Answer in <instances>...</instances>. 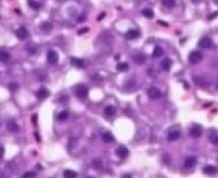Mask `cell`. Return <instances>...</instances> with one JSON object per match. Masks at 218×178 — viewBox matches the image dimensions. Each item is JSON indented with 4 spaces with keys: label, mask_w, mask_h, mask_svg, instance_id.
Returning a JSON list of instances; mask_svg holds the SVG:
<instances>
[{
    "label": "cell",
    "mask_w": 218,
    "mask_h": 178,
    "mask_svg": "<svg viewBox=\"0 0 218 178\" xmlns=\"http://www.w3.org/2000/svg\"><path fill=\"white\" fill-rule=\"evenodd\" d=\"M74 91H75V95H77L79 99H85V98H87V94H89V90H87V87L86 86H83V84H78V86H75Z\"/></svg>",
    "instance_id": "obj_1"
},
{
    "label": "cell",
    "mask_w": 218,
    "mask_h": 178,
    "mask_svg": "<svg viewBox=\"0 0 218 178\" xmlns=\"http://www.w3.org/2000/svg\"><path fill=\"white\" fill-rule=\"evenodd\" d=\"M202 59H203V54L201 53L199 51H194L190 53V56H188V61L191 64H198L202 61Z\"/></svg>",
    "instance_id": "obj_2"
},
{
    "label": "cell",
    "mask_w": 218,
    "mask_h": 178,
    "mask_svg": "<svg viewBox=\"0 0 218 178\" xmlns=\"http://www.w3.org/2000/svg\"><path fill=\"white\" fill-rule=\"evenodd\" d=\"M202 132H203V129H202L201 125H194V127L190 129V135H191V137H194V139L201 137Z\"/></svg>",
    "instance_id": "obj_3"
},
{
    "label": "cell",
    "mask_w": 218,
    "mask_h": 178,
    "mask_svg": "<svg viewBox=\"0 0 218 178\" xmlns=\"http://www.w3.org/2000/svg\"><path fill=\"white\" fill-rule=\"evenodd\" d=\"M147 95L150 99H158V98H161V91L158 90L157 87H150L147 90Z\"/></svg>",
    "instance_id": "obj_4"
},
{
    "label": "cell",
    "mask_w": 218,
    "mask_h": 178,
    "mask_svg": "<svg viewBox=\"0 0 218 178\" xmlns=\"http://www.w3.org/2000/svg\"><path fill=\"white\" fill-rule=\"evenodd\" d=\"M199 48L201 49H210V48L213 46V41L210 40V38L205 37V38H201V41H199Z\"/></svg>",
    "instance_id": "obj_5"
},
{
    "label": "cell",
    "mask_w": 218,
    "mask_h": 178,
    "mask_svg": "<svg viewBox=\"0 0 218 178\" xmlns=\"http://www.w3.org/2000/svg\"><path fill=\"white\" fill-rule=\"evenodd\" d=\"M47 60L49 64H56L57 60H59V54H57L56 51H49L47 53Z\"/></svg>",
    "instance_id": "obj_6"
},
{
    "label": "cell",
    "mask_w": 218,
    "mask_h": 178,
    "mask_svg": "<svg viewBox=\"0 0 218 178\" xmlns=\"http://www.w3.org/2000/svg\"><path fill=\"white\" fill-rule=\"evenodd\" d=\"M116 155L120 159H125L128 156V148L125 145H119L117 150H116Z\"/></svg>",
    "instance_id": "obj_7"
},
{
    "label": "cell",
    "mask_w": 218,
    "mask_h": 178,
    "mask_svg": "<svg viewBox=\"0 0 218 178\" xmlns=\"http://www.w3.org/2000/svg\"><path fill=\"white\" fill-rule=\"evenodd\" d=\"M15 34H17V38H18V40H20V41L26 40V38L29 37V31L26 30V27H19Z\"/></svg>",
    "instance_id": "obj_8"
},
{
    "label": "cell",
    "mask_w": 218,
    "mask_h": 178,
    "mask_svg": "<svg viewBox=\"0 0 218 178\" xmlns=\"http://www.w3.org/2000/svg\"><path fill=\"white\" fill-rule=\"evenodd\" d=\"M209 140L211 141L214 145H218V131L210 129V131H209Z\"/></svg>",
    "instance_id": "obj_9"
},
{
    "label": "cell",
    "mask_w": 218,
    "mask_h": 178,
    "mask_svg": "<svg viewBox=\"0 0 218 178\" xmlns=\"http://www.w3.org/2000/svg\"><path fill=\"white\" fill-rule=\"evenodd\" d=\"M168 139L169 141H176V140H179L180 139V132L177 131V129H172V131H169V133H168Z\"/></svg>",
    "instance_id": "obj_10"
},
{
    "label": "cell",
    "mask_w": 218,
    "mask_h": 178,
    "mask_svg": "<svg viewBox=\"0 0 218 178\" xmlns=\"http://www.w3.org/2000/svg\"><path fill=\"white\" fill-rule=\"evenodd\" d=\"M195 165H196V158H195V156H188V158H185V161H184L185 169H192Z\"/></svg>",
    "instance_id": "obj_11"
},
{
    "label": "cell",
    "mask_w": 218,
    "mask_h": 178,
    "mask_svg": "<svg viewBox=\"0 0 218 178\" xmlns=\"http://www.w3.org/2000/svg\"><path fill=\"white\" fill-rule=\"evenodd\" d=\"M7 129L10 132H14V133H17L18 131H19V127H18V124L15 122L14 120H10L8 122H7Z\"/></svg>",
    "instance_id": "obj_12"
},
{
    "label": "cell",
    "mask_w": 218,
    "mask_h": 178,
    "mask_svg": "<svg viewBox=\"0 0 218 178\" xmlns=\"http://www.w3.org/2000/svg\"><path fill=\"white\" fill-rule=\"evenodd\" d=\"M139 35H141V33L138 30H128L125 33V38L127 40H136V38H139Z\"/></svg>",
    "instance_id": "obj_13"
},
{
    "label": "cell",
    "mask_w": 218,
    "mask_h": 178,
    "mask_svg": "<svg viewBox=\"0 0 218 178\" xmlns=\"http://www.w3.org/2000/svg\"><path fill=\"white\" fill-rule=\"evenodd\" d=\"M203 173L207 175H214L217 173V167L215 166H211V165H207L203 167Z\"/></svg>",
    "instance_id": "obj_14"
},
{
    "label": "cell",
    "mask_w": 218,
    "mask_h": 178,
    "mask_svg": "<svg viewBox=\"0 0 218 178\" xmlns=\"http://www.w3.org/2000/svg\"><path fill=\"white\" fill-rule=\"evenodd\" d=\"M49 97V91L47 90V88H40V90L37 91V98L38 99H45V98Z\"/></svg>",
    "instance_id": "obj_15"
},
{
    "label": "cell",
    "mask_w": 218,
    "mask_h": 178,
    "mask_svg": "<svg viewBox=\"0 0 218 178\" xmlns=\"http://www.w3.org/2000/svg\"><path fill=\"white\" fill-rule=\"evenodd\" d=\"M102 140H104L105 143H113L114 137L111 132H104V133H102Z\"/></svg>",
    "instance_id": "obj_16"
},
{
    "label": "cell",
    "mask_w": 218,
    "mask_h": 178,
    "mask_svg": "<svg viewBox=\"0 0 218 178\" xmlns=\"http://www.w3.org/2000/svg\"><path fill=\"white\" fill-rule=\"evenodd\" d=\"M40 29L44 33H49V31L52 30V23H50V22H42V23L40 25Z\"/></svg>",
    "instance_id": "obj_17"
},
{
    "label": "cell",
    "mask_w": 218,
    "mask_h": 178,
    "mask_svg": "<svg viewBox=\"0 0 218 178\" xmlns=\"http://www.w3.org/2000/svg\"><path fill=\"white\" fill-rule=\"evenodd\" d=\"M134 61L136 64H143L146 61V56L142 53H136V54H134Z\"/></svg>",
    "instance_id": "obj_18"
},
{
    "label": "cell",
    "mask_w": 218,
    "mask_h": 178,
    "mask_svg": "<svg viewBox=\"0 0 218 178\" xmlns=\"http://www.w3.org/2000/svg\"><path fill=\"white\" fill-rule=\"evenodd\" d=\"M71 63H72V65H74V67H77V68H83L85 67L83 60H81V59L72 57V59H71Z\"/></svg>",
    "instance_id": "obj_19"
},
{
    "label": "cell",
    "mask_w": 218,
    "mask_h": 178,
    "mask_svg": "<svg viewBox=\"0 0 218 178\" xmlns=\"http://www.w3.org/2000/svg\"><path fill=\"white\" fill-rule=\"evenodd\" d=\"M104 113H105V116H106V117H113L114 113H116V109H114L113 106H106V108H105V110H104Z\"/></svg>",
    "instance_id": "obj_20"
},
{
    "label": "cell",
    "mask_w": 218,
    "mask_h": 178,
    "mask_svg": "<svg viewBox=\"0 0 218 178\" xmlns=\"http://www.w3.org/2000/svg\"><path fill=\"white\" fill-rule=\"evenodd\" d=\"M171 65H172V60L171 59H164V61L161 63V67L164 71H169L171 69Z\"/></svg>",
    "instance_id": "obj_21"
},
{
    "label": "cell",
    "mask_w": 218,
    "mask_h": 178,
    "mask_svg": "<svg viewBox=\"0 0 218 178\" xmlns=\"http://www.w3.org/2000/svg\"><path fill=\"white\" fill-rule=\"evenodd\" d=\"M64 174V178H77V173L74 171V170H70V169H67V170H64L63 171Z\"/></svg>",
    "instance_id": "obj_22"
},
{
    "label": "cell",
    "mask_w": 218,
    "mask_h": 178,
    "mask_svg": "<svg viewBox=\"0 0 218 178\" xmlns=\"http://www.w3.org/2000/svg\"><path fill=\"white\" fill-rule=\"evenodd\" d=\"M0 60H1V63H7L10 60V53L6 51H1L0 52Z\"/></svg>",
    "instance_id": "obj_23"
},
{
    "label": "cell",
    "mask_w": 218,
    "mask_h": 178,
    "mask_svg": "<svg viewBox=\"0 0 218 178\" xmlns=\"http://www.w3.org/2000/svg\"><path fill=\"white\" fill-rule=\"evenodd\" d=\"M162 54H164V49L160 46L154 48V51H153V57H161Z\"/></svg>",
    "instance_id": "obj_24"
},
{
    "label": "cell",
    "mask_w": 218,
    "mask_h": 178,
    "mask_svg": "<svg viewBox=\"0 0 218 178\" xmlns=\"http://www.w3.org/2000/svg\"><path fill=\"white\" fill-rule=\"evenodd\" d=\"M116 68H117V71H120V72H125V71H128V64L127 63H119Z\"/></svg>",
    "instance_id": "obj_25"
},
{
    "label": "cell",
    "mask_w": 218,
    "mask_h": 178,
    "mask_svg": "<svg viewBox=\"0 0 218 178\" xmlns=\"http://www.w3.org/2000/svg\"><path fill=\"white\" fill-rule=\"evenodd\" d=\"M67 118H68V113L66 110L60 111V113L57 114V120H59V121H66Z\"/></svg>",
    "instance_id": "obj_26"
},
{
    "label": "cell",
    "mask_w": 218,
    "mask_h": 178,
    "mask_svg": "<svg viewBox=\"0 0 218 178\" xmlns=\"http://www.w3.org/2000/svg\"><path fill=\"white\" fill-rule=\"evenodd\" d=\"M142 14H143V17H146V18L154 17V12H153V10H150V8H144V10L142 11Z\"/></svg>",
    "instance_id": "obj_27"
},
{
    "label": "cell",
    "mask_w": 218,
    "mask_h": 178,
    "mask_svg": "<svg viewBox=\"0 0 218 178\" xmlns=\"http://www.w3.org/2000/svg\"><path fill=\"white\" fill-rule=\"evenodd\" d=\"M174 4H176V0H162V6L168 7V8H172Z\"/></svg>",
    "instance_id": "obj_28"
},
{
    "label": "cell",
    "mask_w": 218,
    "mask_h": 178,
    "mask_svg": "<svg viewBox=\"0 0 218 178\" xmlns=\"http://www.w3.org/2000/svg\"><path fill=\"white\" fill-rule=\"evenodd\" d=\"M36 177V173H26V174L22 175V178H33Z\"/></svg>",
    "instance_id": "obj_29"
},
{
    "label": "cell",
    "mask_w": 218,
    "mask_h": 178,
    "mask_svg": "<svg viewBox=\"0 0 218 178\" xmlns=\"http://www.w3.org/2000/svg\"><path fill=\"white\" fill-rule=\"evenodd\" d=\"M93 167H94V169H100V167H101V162L96 159V161L93 162Z\"/></svg>",
    "instance_id": "obj_30"
},
{
    "label": "cell",
    "mask_w": 218,
    "mask_h": 178,
    "mask_svg": "<svg viewBox=\"0 0 218 178\" xmlns=\"http://www.w3.org/2000/svg\"><path fill=\"white\" fill-rule=\"evenodd\" d=\"M18 88V84H15V83H12V84H10V90H17Z\"/></svg>",
    "instance_id": "obj_31"
},
{
    "label": "cell",
    "mask_w": 218,
    "mask_h": 178,
    "mask_svg": "<svg viewBox=\"0 0 218 178\" xmlns=\"http://www.w3.org/2000/svg\"><path fill=\"white\" fill-rule=\"evenodd\" d=\"M78 22H85V20H86V17H85V15H81V17L78 18Z\"/></svg>",
    "instance_id": "obj_32"
},
{
    "label": "cell",
    "mask_w": 218,
    "mask_h": 178,
    "mask_svg": "<svg viewBox=\"0 0 218 178\" xmlns=\"http://www.w3.org/2000/svg\"><path fill=\"white\" fill-rule=\"evenodd\" d=\"M217 15H218V12H213L211 15H210V17H209V19H210V20H211V19H214V18L217 17Z\"/></svg>",
    "instance_id": "obj_33"
},
{
    "label": "cell",
    "mask_w": 218,
    "mask_h": 178,
    "mask_svg": "<svg viewBox=\"0 0 218 178\" xmlns=\"http://www.w3.org/2000/svg\"><path fill=\"white\" fill-rule=\"evenodd\" d=\"M31 7H34V8H40V4H38V3H33V4H31Z\"/></svg>",
    "instance_id": "obj_34"
},
{
    "label": "cell",
    "mask_w": 218,
    "mask_h": 178,
    "mask_svg": "<svg viewBox=\"0 0 218 178\" xmlns=\"http://www.w3.org/2000/svg\"><path fill=\"white\" fill-rule=\"evenodd\" d=\"M33 122H34V124H37V116H34V117H33Z\"/></svg>",
    "instance_id": "obj_35"
},
{
    "label": "cell",
    "mask_w": 218,
    "mask_h": 178,
    "mask_svg": "<svg viewBox=\"0 0 218 178\" xmlns=\"http://www.w3.org/2000/svg\"><path fill=\"white\" fill-rule=\"evenodd\" d=\"M123 178H132V177H131V174H125V175H123Z\"/></svg>",
    "instance_id": "obj_36"
},
{
    "label": "cell",
    "mask_w": 218,
    "mask_h": 178,
    "mask_svg": "<svg viewBox=\"0 0 218 178\" xmlns=\"http://www.w3.org/2000/svg\"><path fill=\"white\" fill-rule=\"evenodd\" d=\"M86 178H93V177H86Z\"/></svg>",
    "instance_id": "obj_37"
},
{
    "label": "cell",
    "mask_w": 218,
    "mask_h": 178,
    "mask_svg": "<svg viewBox=\"0 0 218 178\" xmlns=\"http://www.w3.org/2000/svg\"><path fill=\"white\" fill-rule=\"evenodd\" d=\"M215 1H217V3H218V0H215Z\"/></svg>",
    "instance_id": "obj_38"
},
{
    "label": "cell",
    "mask_w": 218,
    "mask_h": 178,
    "mask_svg": "<svg viewBox=\"0 0 218 178\" xmlns=\"http://www.w3.org/2000/svg\"><path fill=\"white\" fill-rule=\"evenodd\" d=\"M217 88H218V86H217Z\"/></svg>",
    "instance_id": "obj_39"
}]
</instances>
